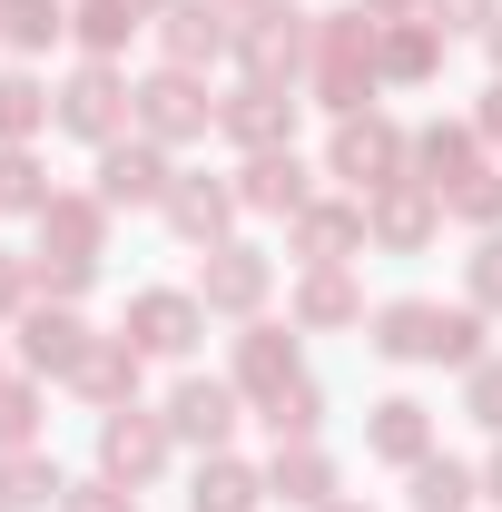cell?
Wrapping results in <instances>:
<instances>
[{"mask_svg":"<svg viewBox=\"0 0 502 512\" xmlns=\"http://www.w3.org/2000/svg\"><path fill=\"white\" fill-rule=\"evenodd\" d=\"M375 345L384 365H483V306H434V296H394L375 306Z\"/></svg>","mask_w":502,"mask_h":512,"instance_id":"1","label":"cell"},{"mask_svg":"<svg viewBox=\"0 0 502 512\" xmlns=\"http://www.w3.org/2000/svg\"><path fill=\"white\" fill-rule=\"evenodd\" d=\"M306 89H315V109H335V119L375 109V89H384V20H375V10H335V20H315Z\"/></svg>","mask_w":502,"mask_h":512,"instance_id":"2","label":"cell"},{"mask_svg":"<svg viewBox=\"0 0 502 512\" xmlns=\"http://www.w3.org/2000/svg\"><path fill=\"white\" fill-rule=\"evenodd\" d=\"M60 128L89 138V148L128 138V128H138V79H119V60H79L60 79Z\"/></svg>","mask_w":502,"mask_h":512,"instance_id":"3","label":"cell"},{"mask_svg":"<svg viewBox=\"0 0 502 512\" xmlns=\"http://www.w3.org/2000/svg\"><path fill=\"white\" fill-rule=\"evenodd\" d=\"M325 168H335L355 197H375V188H394V178H414V138H404L394 119H375V109H355V119H335Z\"/></svg>","mask_w":502,"mask_h":512,"instance_id":"4","label":"cell"},{"mask_svg":"<svg viewBox=\"0 0 502 512\" xmlns=\"http://www.w3.org/2000/svg\"><path fill=\"white\" fill-rule=\"evenodd\" d=\"M217 128V99H207V69H148L138 79V138H158V148H188Z\"/></svg>","mask_w":502,"mask_h":512,"instance_id":"5","label":"cell"},{"mask_svg":"<svg viewBox=\"0 0 502 512\" xmlns=\"http://www.w3.org/2000/svg\"><path fill=\"white\" fill-rule=\"evenodd\" d=\"M168 453H178V434H168V414H138V404H119V414H99V473H109V483H128V493H148V483L168 473Z\"/></svg>","mask_w":502,"mask_h":512,"instance_id":"6","label":"cell"},{"mask_svg":"<svg viewBox=\"0 0 502 512\" xmlns=\"http://www.w3.org/2000/svg\"><path fill=\"white\" fill-rule=\"evenodd\" d=\"M306 60H315V20H296V10H256V20H237V69H247V79L296 89Z\"/></svg>","mask_w":502,"mask_h":512,"instance_id":"7","label":"cell"},{"mask_svg":"<svg viewBox=\"0 0 502 512\" xmlns=\"http://www.w3.org/2000/svg\"><path fill=\"white\" fill-rule=\"evenodd\" d=\"M266 286H276V256L247 247V237L207 247V266H197V306H207V316H256V306H266Z\"/></svg>","mask_w":502,"mask_h":512,"instance_id":"8","label":"cell"},{"mask_svg":"<svg viewBox=\"0 0 502 512\" xmlns=\"http://www.w3.org/2000/svg\"><path fill=\"white\" fill-rule=\"evenodd\" d=\"M197 335H207L197 286H138L128 296V345L138 355H197Z\"/></svg>","mask_w":502,"mask_h":512,"instance_id":"9","label":"cell"},{"mask_svg":"<svg viewBox=\"0 0 502 512\" xmlns=\"http://www.w3.org/2000/svg\"><path fill=\"white\" fill-rule=\"evenodd\" d=\"M434 227H443V197L424 188V178H394V188L365 197V247H384V256L434 247Z\"/></svg>","mask_w":502,"mask_h":512,"instance_id":"10","label":"cell"},{"mask_svg":"<svg viewBox=\"0 0 502 512\" xmlns=\"http://www.w3.org/2000/svg\"><path fill=\"white\" fill-rule=\"evenodd\" d=\"M158 50H168V69L237 60V10H227V0H168V10H158Z\"/></svg>","mask_w":502,"mask_h":512,"instance_id":"11","label":"cell"},{"mask_svg":"<svg viewBox=\"0 0 502 512\" xmlns=\"http://www.w3.org/2000/svg\"><path fill=\"white\" fill-rule=\"evenodd\" d=\"M217 128L247 148V158H266V148H296V89H266V79H237L227 99H217Z\"/></svg>","mask_w":502,"mask_h":512,"instance_id":"12","label":"cell"},{"mask_svg":"<svg viewBox=\"0 0 502 512\" xmlns=\"http://www.w3.org/2000/svg\"><path fill=\"white\" fill-rule=\"evenodd\" d=\"M158 217H168V237H188V247H227V227H237V178H168L158 197Z\"/></svg>","mask_w":502,"mask_h":512,"instance_id":"13","label":"cell"},{"mask_svg":"<svg viewBox=\"0 0 502 512\" xmlns=\"http://www.w3.org/2000/svg\"><path fill=\"white\" fill-rule=\"evenodd\" d=\"M237 384L227 375H178V394H168V434L178 444H197V453H227V434H237Z\"/></svg>","mask_w":502,"mask_h":512,"instance_id":"14","label":"cell"},{"mask_svg":"<svg viewBox=\"0 0 502 512\" xmlns=\"http://www.w3.org/2000/svg\"><path fill=\"white\" fill-rule=\"evenodd\" d=\"M109 197L99 188H60L50 207H40V256H79V266H99L109 256Z\"/></svg>","mask_w":502,"mask_h":512,"instance_id":"15","label":"cell"},{"mask_svg":"<svg viewBox=\"0 0 502 512\" xmlns=\"http://www.w3.org/2000/svg\"><path fill=\"white\" fill-rule=\"evenodd\" d=\"M296 335H306L296 316H286V325H276V316H247V335H237V375H227V384H237V394H256V404H266L276 384H296V375H306Z\"/></svg>","mask_w":502,"mask_h":512,"instance_id":"16","label":"cell"},{"mask_svg":"<svg viewBox=\"0 0 502 512\" xmlns=\"http://www.w3.org/2000/svg\"><path fill=\"white\" fill-rule=\"evenodd\" d=\"M168 178H178V168H168V148H158V138H138V128L99 148V197H109V207H158Z\"/></svg>","mask_w":502,"mask_h":512,"instance_id":"17","label":"cell"},{"mask_svg":"<svg viewBox=\"0 0 502 512\" xmlns=\"http://www.w3.org/2000/svg\"><path fill=\"white\" fill-rule=\"evenodd\" d=\"M286 227H296V256L306 266H355L365 256V197H306Z\"/></svg>","mask_w":502,"mask_h":512,"instance_id":"18","label":"cell"},{"mask_svg":"<svg viewBox=\"0 0 502 512\" xmlns=\"http://www.w3.org/2000/svg\"><path fill=\"white\" fill-rule=\"evenodd\" d=\"M138 375H148V355H138L128 335H89V355H79L69 394H79V404H99V414H119V404H138Z\"/></svg>","mask_w":502,"mask_h":512,"instance_id":"19","label":"cell"},{"mask_svg":"<svg viewBox=\"0 0 502 512\" xmlns=\"http://www.w3.org/2000/svg\"><path fill=\"white\" fill-rule=\"evenodd\" d=\"M365 453L414 473V463L434 453V404H424V394H384L375 414H365Z\"/></svg>","mask_w":502,"mask_h":512,"instance_id":"20","label":"cell"},{"mask_svg":"<svg viewBox=\"0 0 502 512\" xmlns=\"http://www.w3.org/2000/svg\"><path fill=\"white\" fill-rule=\"evenodd\" d=\"M473 168H483V128H473V119H434V128H414V178H424L434 197H453Z\"/></svg>","mask_w":502,"mask_h":512,"instance_id":"21","label":"cell"},{"mask_svg":"<svg viewBox=\"0 0 502 512\" xmlns=\"http://www.w3.org/2000/svg\"><path fill=\"white\" fill-rule=\"evenodd\" d=\"M79 355H89V325H79V306H30L20 316V365L30 375H79Z\"/></svg>","mask_w":502,"mask_h":512,"instance_id":"22","label":"cell"},{"mask_svg":"<svg viewBox=\"0 0 502 512\" xmlns=\"http://www.w3.org/2000/svg\"><path fill=\"white\" fill-rule=\"evenodd\" d=\"M306 197H315V178H306V158H296V148H266V158L237 168V207H247V217H296Z\"/></svg>","mask_w":502,"mask_h":512,"instance_id":"23","label":"cell"},{"mask_svg":"<svg viewBox=\"0 0 502 512\" xmlns=\"http://www.w3.org/2000/svg\"><path fill=\"white\" fill-rule=\"evenodd\" d=\"M266 503H286V512L345 503V493H335V453H325V444H276V463H266Z\"/></svg>","mask_w":502,"mask_h":512,"instance_id":"24","label":"cell"},{"mask_svg":"<svg viewBox=\"0 0 502 512\" xmlns=\"http://www.w3.org/2000/svg\"><path fill=\"white\" fill-rule=\"evenodd\" d=\"M286 316L306 325V335H335V325H365V286H355L345 266H306V276H296V296H286Z\"/></svg>","mask_w":502,"mask_h":512,"instance_id":"25","label":"cell"},{"mask_svg":"<svg viewBox=\"0 0 502 512\" xmlns=\"http://www.w3.org/2000/svg\"><path fill=\"white\" fill-rule=\"evenodd\" d=\"M256 503H266V473H256V463H237V453H197L188 512H256Z\"/></svg>","mask_w":502,"mask_h":512,"instance_id":"26","label":"cell"},{"mask_svg":"<svg viewBox=\"0 0 502 512\" xmlns=\"http://www.w3.org/2000/svg\"><path fill=\"white\" fill-rule=\"evenodd\" d=\"M40 128H60V89L40 69H0V148H30Z\"/></svg>","mask_w":502,"mask_h":512,"instance_id":"27","label":"cell"},{"mask_svg":"<svg viewBox=\"0 0 502 512\" xmlns=\"http://www.w3.org/2000/svg\"><path fill=\"white\" fill-rule=\"evenodd\" d=\"M60 463H50V453L40 444H10L0 453V512H60Z\"/></svg>","mask_w":502,"mask_h":512,"instance_id":"28","label":"cell"},{"mask_svg":"<svg viewBox=\"0 0 502 512\" xmlns=\"http://www.w3.org/2000/svg\"><path fill=\"white\" fill-rule=\"evenodd\" d=\"M50 40H69V0H0V50L40 60Z\"/></svg>","mask_w":502,"mask_h":512,"instance_id":"29","label":"cell"},{"mask_svg":"<svg viewBox=\"0 0 502 512\" xmlns=\"http://www.w3.org/2000/svg\"><path fill=\"white\" fill-rule=\"evenodd\" d=\"M138 30H148V20H138L128 0H79V10H69V40H79L89 60H119Z\"/></svg>","mask_w":502,"mask_h":512,"instance_id":"30","label":"cell"},{"mask_svg":"<svg viewBox=\"0 0 502 512\" xmlns=\"http://www.w3.org/2000/svg\"><path fill=\"white\" fill-rule=\"evenodd\" d=\"M256 414H266V434H276V444H315V424H325V384L296 375V384H276Z\"/></svg>","mask_w":502,"mask_h":512,"instance_id":"31","label":"cell"},{"mask_svg":"<svg viewBox=\"0 0 502 512\" xmlns=\"http://www.w3.org/2000/svg\"><path fill=\"white\" fill-rule=\"evenodd\" d=\"M473 493H483L473 463H453V453H424L414 463V512H473Z\"/></svg>","mask_w":502,"mask_h":512,"instance_id":"32","label":"cell"},{"mask_svg":"<svg viewBox=\"0 0 502 512\" xmlns=\"http://www.w3.org/2000/svg\"><path fill=\"white\" fill-rule=\"evenodd\" d=\"M434 69H443L434 20H384V79H434Z\"/></svg>","mask_w":502,"mask_h":512,"instance_id":"33","label":"cell"},{"mask_svg":"<svg viewBox=\"0 0 502 512\" xmlns=\"http://www.w3.org/2000/svg\"><path fill=\"white\" fill-rule=\"evenodd\" d=\"M50 178H40V158H30V148H0V217H40V207H50Z\"/></svg>","mask_w":502,"mask_h":512,"instance_id":"34","label":"cell"},{"mask_svg":"<svg viewBox=\"0 0 502 512\" xmlns=\"http://www.w3.org/2000/svg\"><path fill=\"white\" fill-rule=\"evenodd\" d=\"M443 217H463V227H483V237H493V227H502V168H473L463 188L443 197Z\"/></svg>","mask_w":502,"mask_h":512,"instance_id":"35","label":"cell"},{"mask_svg":"<svg viewBox=\"0 0 502 512\" xmlns=\"http://www.w3.org/2000/svg\"><path fill=\"white\" fill-rule=\"evenodd\" d=\"M30 286H40V306H79V296L99 286V266H79V256H30Z\"/></svg>","mask_w":502,"mask_h":512,"instance_id":"36","label":"cell"},{"mask_svg":"<svg viewBox=\"0 0 502 512\" xmlns=\"http://www.w3.org/2000/svg\"><path fill=\"white\" fill-rule=\"evenodd\" d=\"M10 444H40V384H30V375L0 384V453H10Z\"/></svg>","mask_w":502,"mask_h":512,"instance_id":"37","label":"cell"},{"mask_svg":"<svg viewBox=\"0 0 502 512\" xmlns=\"http://www.w3.org/2000/svg\"><path fill=\"white\" fill-rule=\"evenodd\" d=\"M463 296H473L483 316H502V227H493L473 256H463Z\"/></svg>","mask_w":502,"mask_h":512,"instance_id":"38","label":"cell"},{"mask_svg":"<svg viewBox=\"0 0 502 512\" xmlns=\"http://www.w3.org/2000/svg\"><path fill=\"white\" fill-rule=\"evenodd\" d=\"M463 414H473L483 434H502V355H483V365L463 375Z\"/></svg>","mask_w":502,"mask_h":512,"instance_id":"39","label":"cell"},{"mask_svg":"<svg viewBox=\"0 0 502 512\" xmlns=\"http://www.w3.org/2000/svg\"><path fill=\"white\" fill-rule=\"evenodd\" d=\"M60 512H138V493L128 483H109V473H89V483H69Z\"/></svg>","mask_w":502,"mask_h":512,"instance_id":"40","label":"cell"},{"mask_svg":"<svg viewBox=\"0 0 502 512\" xmlns=\"http://www.w3.org/2000/svg\"><path fill=\"white\" fill-rule=\"evenodd\" d=\"M424 20H434L443 40H453V30H493V20H502V0H424Z\"/></svg>","mask_w":502,"mask_h":512,"instance_id":"41","label":"cell"},{"mask_svg":"<svg viewBox=\"0 0 502 512\" xmlns=\"http://www.w3.org/2000/svg\"><path fill=\"white\" fill-rule=\"evenodd\" d=\"M30 296H40V286H30V256H10V247H0V325H10V316H30Z\"/></svg>","mask_w":502,"mask_h":512,"instance_id":"42","label":"cell"},{"mask_svg":"<svg viewBox=\"0 0 502 512\" xmlns=\"http://www.w3.org/2000/svg\"><path fill=\"white\" fill-rule=\"evenodd\" d=\"M473 128H483V138H502V79L483 89V109H473Z\"/></svg>","mask_w":502,"mask_h":512,"instance_id":"43","label":"cell"},{"mask_svg":"<svg viewBox=\"0 0 502 512\" xmlns=\"http://www.w3.org/2000/svg\"><path fill=\"white\" fill-rule=\"evenodd\" d=\"M355 10H375V20H404V10H424V0H355Z\"/></svg>","mask_w":502,"mask_h":512,"instance_id":"44","label":"cell"},{"mask_svg":"<svg viewBox=\"0 0 502 512\" xmlns=\"http://www.w3.org/2000/svg\"><path fill=\"white\" fill-rule=\"evenodd\" d=\"M483 493L502 503V434H493V463H483Z\"/></svg>","mask_w":502,"mask_h":512,"instance_id":"45","label":"cell"},{"mask_svg":"<svg viewBox=\"0 0 502 512\" xmlns=\"http://www.w3.org/2000/svg\"><path fill=\"white\" fill-rule=\"evenodd\" d=\"M128 10H138V20H148V30H158V10H168V0H128Z\"/></svg>","mask_w":502,"mask_h":512,"instance_id":"46","label":"cell"},{"mask_svg":"<svg viewBox=\"0 0 502 512\" xmlns=\"http://www.w3.org/2000/svg\"><path fill=\"white\" fill-rule=\"evenodd\" d=\"M483 40H493V79H502V20H493V30H483Z\"/></svg>","mask_w":502,"mask_h":512,"instance_id":"47","label":"cell"},{"mask_svg":"<svg viewBox=\"0 0 502 512\" xmlns=\"http://www.w3.org/2000/svg\"><path fill=\"white\" fill-rule=\"evenodd\" d=\"M325 512H375V503H325Z\"/></svg>","mask_w":502,"mask_h":512,"instance_id":"48","label":"cell"},{"mask_svg":"<svg viewBox=\"0 0 502 512\" xmlns=\"http://www.w3.org/2000/svg\"><path fill=\"white\" fill-rule=\"evenodd\" d=\"M0 384H10V365H0Z\"/></svg>","mask_w":502,"mask_h":512,"instance_id":"49","label":"cell"}]
</instances>
